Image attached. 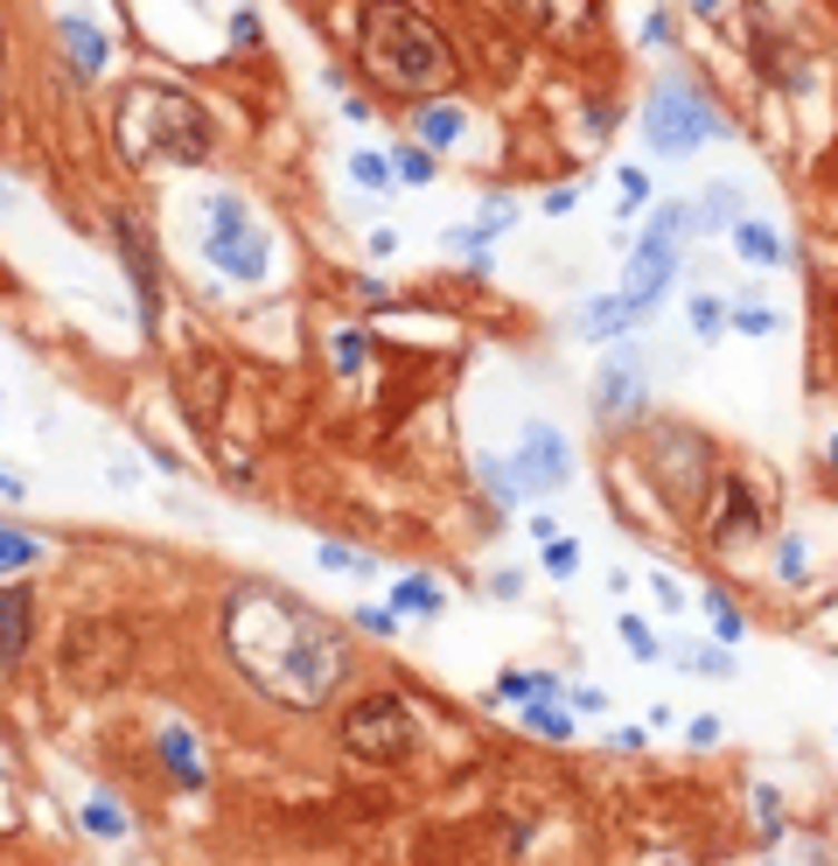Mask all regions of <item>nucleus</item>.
I'll return each instance as SVG.
<instances>
[{"instance_id": "f257e3e1", "label": "nucleus", "mask_w": 838, "mask_h": 866, "mask_svg": "<svg viewBox=\"0 0 838 866\" xmlns=\"http://www.w3.org/2000/svg\"><path fill=\"white\" fill-rule=\"evenodd\" d=\"M224 650L252 678V692H266L273 706H294V713H314L350 678V643L335 636V622L266 581L224 601Z\"/></svg>"}, {"instance_id": "f03ea898", "label": "nucleus", "mask_w": 838, "mask_h": 866, "mask_svg": "<svg viewBox=\"0 0 838 866\" xmlns=\"http://www.w3.org/2000/svg\"><path fill=\"white\" fill-rule=\"evenodd\" d=\"M357 42H363V70L399 98H433L455 85V49L433 29V14L412 8V0H371Z\"/></svg>"}, {"instance_id": "7ed1b4c3", "label": "nucleus", "mask_w": 838, "mask_h": 866, "mask_svg": "<svg viewBox=\"0 0 838 866\" xmlns=\"http://www.w3.org/2000/svg\"><path fill=\"white\" fill-rule=\"evenodd\" d=\"M119 154L134 168H196L210 154V119L203 105L182 91V85H162V77H140L134 91L119 98Z\"/></svg>"}, {"instance_id": "20e7f679", "label": "nucleus", "mask_w": 838, "mask_h": 866, "mask_svg": "<svg viewBox=\"0 0 838 866\" xmlns=\"http://www.w3.org/2000/svg\"><path fill=\"white\" fill-rule=\"evenodd\" d=\"M720 134H727V119L692 85H657L650 105H643V140L657 147V154H671V162H678V154H692L699 140H720Z\"/></svg>"}, {"instance_id": "39448f33", "label": "nucleus", "mask_w": 838, "mask_h": 866, "mask_svg": "<svg viewBox=\"0 0 838 866\" xmlns=\"http://www.w3.org/2000/svg\"><path fill=\"white\" fill-rule=\"evenodd\" d=\"M126 671H134V636L119 622H70V636H64L70 692H113Z\"/></svg>"}, {"instance_id": "423d86ee", "label": "nucleus", "mask_w": 838, "mask_h": 866, "mask_svg": "<svg viewBox=\"0 0 838 866\" xmlns=\"http://www.w3.org/2000/svg\"><path fill=\"white\" fill-rule=\"evenodd\" d=\"M203 224H210L203 259H210L224 280H266V239H259L252 210H245L238 196H210V203H203Z\"/></svg>"}, {"instance_id": "0eeeda50", "label": "nucleus", "mask_w": 838, "mask_h": 866, "mask_svg": "<svg viewBox=\"0 0 838 866\" xmlns=\"http://www.w3.org/2000/svg\"><path fill=\"white\" fill-rule=\"evenodd\" d=\"M343 748L363 755V762H399V755L419 748V727L406 713L399 692H363L350 713H343Z\"/></svg>"}, {"instance_id": "6e6552de", "label": "nucleus", "mask_w": 838, "mask_h": 866, "mask_svg": "<svg viewBox=\"0 0 838 866\" xmlns=\"http://www.w3.org/2000/svg\"><path fill=\"white\" fill-rule=\"evenodd\" d=\"M685 224H692V210H657V217H650L636 259H628V280H622V301L636 308V314H650L657 294L671 286V273H678V231H685Z\"/></svg>"}, {"instance_id": "1a4fd4ad", "label": "nucleus", "mask_w": 838, "mask_h": 866, "mask_svg": "<svg viewBox=\"0 0 838 866\" xmlns=\"http://www.w3.org/2000/svg\"><path fill=\"white\" fill-rule=\"evenodd\" d=\"M517 476H524V489H566V476H573L566 434L545 427V419H532V427H524V440H517Z\"/></svg>"}, {"instance_id": "9d476101", "label": "nucleus", "mask_w": 838, "mask_h": 866, "mask_svg": "<svg viewBox=\"0 0 838 866\" xmlns=\"http://www.w3.org/2000/svg\"><path fill=\"white\" fill-rule=\"evenodd\" d=\"M113 239L126 252V273H134V286H140V329H162V266H154V239L134 217H119Z\"/></svg>"}, {"instance_id": "9b49d317", "label": "nucleus", "mask_w": 838, "mask_h": 866, "mask_svg": "<svg viewBox=\"0 0 838 866\" xmlns=\"http://www.w3.org/2000/svg\"><path fill=\"white\" fill-rule=\"evenodd\" d=\"M594 406H601V419H628V412H643V363H636V350H615L608 363H601V378H594Z\"/></svg>"}, {"instance_id": "f8f14e48", "label": "nucleus", "mask_w": 838, "mask_h": 866, "mask_svg": "<svg viewBox=\"0 0 838 866\" xmlns=\"http://www.w3.org/2000/svg\"><path fill=\"white\" fill-rule=\"evenodd\" d=\"M748 532H762V504H754V489L733 476V483H727V496H720V510H713V532H705V538H713L720 553H733V545H741Z\"/></svg>"}, {"instance_id": "ddd939ff", "label": "nucleus", "mask_w": 838, "mask_h": 866, "mask_svg": "<svg viewBox=\"0 0 838 866\" xmlns=\"http://www.w3.org/2000/svg\"><path fill=\"white\" fill-rule=\"evenodd\" d=\"M29 622H36L29 587H0V664L29 658Z\"/></svg>"}, {"instance_id": "4468645a", "label": "nucleus", "mask_w": 838, "mask_h": 866, "mask_svg": "<svg viewBox=\"0 0 838 866\" xmlns=\"http://www.w3.org/2000/svg\"><path fill=\"white\" fill-rule=\"evenodd\" d=\"M64 49H70V64L85 77H98L105 64H113V42H105L98 21H85V14H64Z\"/></svg>"}, {"instance_id": "2eb2a0df", "label": "nucleus", "mask_w": 838, "mask_h": 866, "mask_svg": "<svg viewBox=\"0 0 838 866\" xmlns=\"http://www.w3.org/2000/svg\"><path fill=\"white\" fill-rule=\"evenodd\" d=\"M733 252H741L748 266H782V259H790V245H782L769 224H754V217L733 224Z\"/></svg>"}, {"instance_id": "dca6fc26", "label": "nucleus", "mask_w": 838, "mask_h": 866, "mask_svg": "<svg viewBox=\"0 0 838 866\" xmlns=\"http://www.w3.org/2000/svg\"><path fill=\"white\" fill-rule=\"evenodd\" d=\"M162 762H168V776H175V782H189V790L203 782V755H196V741H189L182 727H168V733H162Z\"/></svg>"}, {"instance_id": "f3484780", "label": "nucleus", "mask_w": 838, "mask_h": 866, "mask_svg": "<svg viewBox=\"0 0 838 866\" xmlns=\"http://www.w3.org/2000/svg\"><path fill=\"white\" fill-rule=\"evenodd\" d=\"M692 224H699V231L741 224V189H733V182H713V196H705V203H692Z\"/></svg>"}, {"instance_id": "a211bd4d", "label": "nucleus", "mask_w": 838, "mask_h": 866, "mask_svg": "<svg viewBox=\"0 0 838 866\" xmlns=\"http://www.w3.org/2000/svg\"><path fill=\"white\" fill-rule=\"evenodd\" d=\"M461 105H427V113H419V140H427V147H455L461 140Z\"/></svg>"}, {"instance_id": "6ab92c4d", "label": "nucleus", "mask_w": 838, "mask_h": 866, "mask_svg": "<svg viewBox=\"0 0 838 866\" xmlns=\"http://www.w3.org/2000/svg\"><path fill=\"white\" fill-rule=\"evenodd\" d=\"M553 692H566L553 671H504L496 678V699H553Z\"/></svg>"}, {"instance_id": "aec40b11", "label": "nucleus", "mask_w": 838, "mask_h": 866, "mask_svg": "<svg viewBox=\"0 0 838 866\" xmlns=\"http://www.w3.org/2000/svg\"><path fill=\"white\" fill-rule=\"evenodd\" d=\"M699 609H705V622H713V636H720V643H741V636H748L741 609H733V601H727L720 587H705V594H699Z\"/></svg>"}, {"instance_id": "412c9836", "label": "nucleus", "mask_w": 838, "mask_h": 866, "mask_svg": "<svg viewBox=\"0 0 838 866\" xmlns=\"http://www.w3.org/2000/svg\"><path fill=\"white\" fill-rule=\"evenodd\" d=\"M636 322V308H628L622 294H608V301H594L587 314H581V335H615V329H628Z\"/></svg>"}, {"instance_id": "4be33fe9", "label": "nucleus", "mask_w": 838, "mask_h": 866, "mask_svg": "<svg viewBox=\"0 0 838 866\" xmlns=\"http://www.w3.org/2000/svg\"><path fill=\"white\" fill-rule=\"evenodd\" d=\"M391 609H406V615H440L448 601H440V587H433V581H419V573H412V581L391 587Z\"/></svg>"}, {"instance_id": "5701e85b", "label": "nucleus", "mask_w": 838, "mask_h": 866, "mask_svg": "<svg viewBox=\"0 0 838 866\" xmlns=\"http://www.w3.org/2000/svg\"><path fill=\"white\" fill-rule=\"evenodd\" d=\"M36 560H42V538L8 532V524H0V573H21V566H36Z\"/></svg>"}, {"instance_id": "b1692460", "label": "nucleus", "mask_w": 838, "mask_h": 866, "mask_svg": "<svg viewBox=\"0 0 838 866\" xmlns=\"http://www.w3.org/2000/svg\"><path fill=\"white\" fill-rule=\"evenodd\" d=\"M350 175H357L371 196H391V175H399V168H391L384 154H363V147H357V154H350Z\"/></svg>"}, {"instance_id": "393cba45", "label": "nucleus", "mask_w": 838, "mask_h": 866, "mask_svg": "<svg viewBox=\"0 0 838 866\" xmlns=\"http://www.w3.org/2000/svg\"><path fill=\"white\" fill-rule=\"evenodd\" d=\"M524 720H532V727L545 733V741H566V733H573V720L559 713L553 699H524Z\"/></svg>"}, {"instance_id": "a878e982", "label": "nucleus", "mask_w": 838, "mask_h": 866, "mask_svg": "<svg viewBox=\"0 0 838 866\" xmlns=\"http://www.w3.org/2000/svg\"><path fill=\"white\" fill-rule=\"evenodd\" d=\"M391 168H399V182H433V147H427V140H412V147L391 154Z\"/></svg>"}, {"instance_id": "bb28decb", "label": "nucleus", "mask_w": 838, "mask_h": 866, "mask_svg": "<svg viewBox=\"0 0 838 866\" xmlns=\"http://www.w3.org/2000/svg\"><path fill=\"white\" fill-rule=\"evenodd\" d=\"M476 476L489 483V496H496V504H510V496H517V483H524V476H510V461H489V455L476 461Z\"/></svg>"}, {"instance_id": "cd10ccee", "label": "nucleus", "mask_w": 838, "mask_h": 866, "mask_svg": "<svg viewBox=\"0 0 838 866\" xmlns=\"http://www.w3.org/2000/svg\"><path fill=\"white\" fill-rule=\"evenodd\" d=\"M622 650H628V658H643V664H650V658H664V643L650 636L636 615H622Z\"/></svg>"}, {"instance_id": "c85d7f7f", "label": "nucleus", "mask_w": 838, "mask_h": 866, "mask_svg": "<svg viewBox=\"0 0 838 866\" xmlns=\"http://www.w3.org/2000/svg\"><path fill=\"white\" fill-rule=\"evenodd\" d=\"M615 189H622V217H636V210L650 203V175H643V168H622Z\"/></svg>"}, {"instance_id": "c756f323", "label": "nucleus", "mask_w": 838, "mask_h": 866, "mask_svg": "<svg viewBox=\"0 0 838 866\" xmlns=\"http://www.w3.org/2000/svg\"><path fill=\"white\" fill-rule=\"evenodd\" d=\"M720 329H727V308H720L713 294H699V301H692V335H720Z\"/></svg>"}, {"instance_id": "7c9ffc66", "label": "nucleus", "mask_w": 838, "mask_h": 866, "mask_svg": "<svg viewBox=\"0 0 838 866\" xmlns=\"http://www.w3.org/2000/svg\"><path fill=\"white\" fill-rule=\"evenodd\" d=\"M322 566H335V573H378V560L371 553H350V545H322Z\"/></svg>"}, {"instance_id": "2f4dec72", "label": "nucleus", "mask_w": 838, "mask_h": 866, "mask_svg": "<svg viewBox=\"0 0 838 866\" xmlns=\"http://www.w3.org/2000/svg\"><path fill=\"white\" fill-rule=\"evenodd\" d=\"M85 825H91L98 838H126V818H119L113 804H85Z\"/></svg>"}, {"instance_id": "473e14b6", "label": "nucleus", "mask_w": 838, "mask_h": 866, "mask_svg": "<svg viewBox=\"0 0 838 866\" xmlns=\"http://www.w3.org/2000/svg\"><path fill=\"white\" fill-rule=\"evenodd\" d=\"M727 322L741 329V335H769V329H776V314H769V308H733Z\"/></svg>"}, {"instance_id": "72a5a7b5", "label": "nucleus", "mask_w": 838, "mask_h": 866, "mask_svg": "<svg viewBox=\"0 0 838 866\" xmlns=\"http://www.w3.org/2000/svg\"><path fill=\"white\" fill-rule=\"evenodd\" d=\"M581 566V545H566V538H545V573H573Z\"/></svg>"}, {"instance_id": "f704fd0d", "label": "nucleus", "mask_w": 838, "mask_h": 866, "mask_svg": "<svg viewBox=\"0 0 838 866\" xmlns=\"http://www.w3.org/2000/svg\"><path fill=\"white\" fill-rule=\"evenodd\" d=\"M678 664H685V671H733L727 650H678Z\"/></svg>"}, {"instance_id": "c9c22d12", "label": "nucleus", "mask_w": 838, "mask_h": 866, "mask_svg": "<svg viewBox=\"0 0 838 866\" xmlns=\"http://www.w3.org/2000/svg\"><path fill=\"white\" fill-rule=\"evenodd\" d=\"M357 363H363V335L343 329V335H335V371H357Z\"/></svg>"}, {"instance_id": "e433bc0d", "label": "nucleus", "mask_w": 838, "mask_h": 866, "mask_svg": "<svg viewBox=\"0 0 838 866\" xmlns=\"http://www.w3.org/2000/svg\"><path fill=\"white\" fill-rule=\"evenodd\" d=\"M231 42H259V14H252V8L231 14Z\"/></svg>"}, {"instance_id": "4c0bfd02", "label": "nucleus", "mask_w": 838, "mask_h": 866, "mask_svg": "<svg viewBox=\"0 0 838 866\" xmlns=\"http://www.w3.org/2000/svg\"><path fill=\"white\" fill-rule=\"evenodd\" d=\"M573 706H581V713H601V706H608V692H594V685H581V692H566Z\"/></svg>"}, {"instance_id": "58836bf2", "label": "nucleus", "mask_w": 838, "mask_h": 866, "mask_svg": "<svg viewBox=\"0 0 838 866\" xmlns=\"http://www.w3.org/2000/svg\"><path fill=\"white\" fill-rule=\"evenodd\" d=\"M357 622H363V629H371V636H391V609H363Z\"/></svg>"}, {"instance_id": "ea45409f", "label": "nucleus", "mask_w": 838, "mask_h": 866, "mask_svg": "<svg viewBox=\"0 0 838 866\" xmlns=\"http://www.w3.org/2000/svg\"><path fill=\"white\" fill-rule=\"evenodd\" d=\"M782 581H803V545H782Z\"/></svg>"}, {"instance_id": "a19ab883", "label": "nucleus", "mask_w": 838, "mask_h": 866, "mask_svg": "<svg viewBox=\"0 0 838 866\" xmlns=\"http://www.w3.org/2000/svg\"><path fill=\"white\" fill-rule=\"evenodd\" d=\"M608 748H622V755H636V748H650V741H643V733H636V727H615V741H608Z\"/></svg>"}, {"instance_id": "79ce46f5", "label": "nucleus", "mask_w": 838, "mask_h": 866, "mask_svg": "<svg viewBox=\"0 0 838 866\" xmlns=\"http://www.w3.org/2000/svg\"><path fill=\"white\" fill-rule=\"evenodd\" d=\"M0 496H21V476H0Z\"/></svg>"}, {"instance_id": "37998d69", "label": "nucleus", "mask_w": 838, "mask_h": 866, "mask_svg": "<svg viewBox=\"0 0 838 866\" xmlns=\"http://www.w3.org/2000/svg\"><path fill=\"white\" fill-rule=\"evenodd\" d=\"M692 8H699V14H713V8H720V0H692Z\"/></svg>"}, {"instance_id": "c03bdc74", "label": "nucleus", "mask_w": 838, "mask_h": 866, "mask_svg": "<svg viewBox=\"0 0 838 866\" xmlns=\"http://www.w3.org/2000/svg\"><path fill=\"white\" fill-rule=\"evenodd\" d=\"M831 461H838V440H831Z\"/></svg>"}]
</instances>
